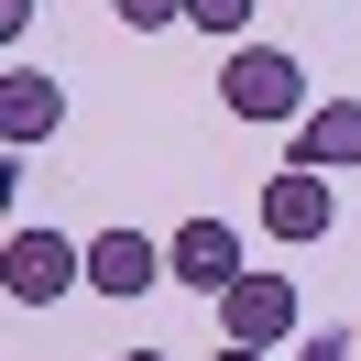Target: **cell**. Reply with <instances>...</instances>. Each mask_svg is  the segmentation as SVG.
Instances as JSON below:
<instances>
[{"instance_id":"obj_1","label":"cell","mask_w":361,"mask_h":361,"mask_svg":"<svg viewBox=\"0 0 361 361\" xmlns=\"http://www.w3.org/2000/svg\"><path fill=\"white\" fill-rule=\"evenodd\" d=\"M219 99H230V121H263V132H295V121L317 110V99H307V66H295L285 44H241L219 66Z\"/></svg>"},{"instance_id":"obj_2","label":"cell","mask_w":361,"mask_h":361,"mask_svg":"<svg viewBox=\"0 0 361 361\" xmlns=\"http://www.w3.org/2000/svg\"><path fill=\"white\" fill-rule=\"evenodd\" d=\"M66 285H88V241H66V230H11L0 241V295L11 307H55Z\"/></svg>"},{"instance_id":"obj_3","label":"cell","mask_w":361,"mask_h":361,"mask_svg":"<svg viewBox=\"0 0 361 361\" xmlns=\"http://www.w3.org/2000/svg\"><path fill=\"white\" fill-rule=\"evenodd\" d=\"M219 339H241V350H285V339H295V285L252 263L241 285L219 295Z\"/></svg>"},{"instance_id":"obj_4","label":"cell","mask_w":361,"mask_h":361,"mask_svg":"<svg viewBox=\"0 0 361 361\" xmlns=\"http://www.w3.org/2000/svg\"><path fill=\"white\" fill-rule=\"evenodd\" d=\"M164 274H176V285H197L208 307H219V295L252 274V263H241V230H230V219H186L176 241H164Z\"/></svg>"},{"instance_id":"obj_5","label":"cell","mask_w":361,"mask_h":361,"mask_svg":"<svg viewBox=\"0 0 361 361\" xmlns=\"http://www.w3.org/2000/svg\"><path fill=\"white\" fill-rule=\"evenodd\" d=\"M329 219H339V197H329V176H317V164H285V176L263 186V230L274 241H329Z\"/></svg>"},{"instance_id":"obj_6","label":"cell","mask_w":361,"mask_h":361,"mask_svg":"<svg viewBox=\"0 0 361 361\" xmlns=\"http://www.w3.org/2000/svg\"><path fill=\"white\" fill-rule=\"evenodd\" d=\"M55 121H66V88H55V77H33V66L0 77V142H11V154L55 142Z\"/></svg>"},{"instance_id":"obj_7","label":"cell","mask_w":361,"mask_h":361,"mask_svg":"<svg viewBox=\"0 0 361 361\" xmlns=\"http://www.w3.org/2000/svg\"><path fill=\"white\" fill-rule=\"evenodd\" d=\"M295 164H317V176L361 164V99H317V110L295 121Z\"/></svg>"},{"instance_id":"obj_8","label":"cell","mask_w":361,"mask_h":361,"mask_svg":"<svg viewBox=\"0 0 361 361\" xmlns=\"http://www.w3.org/2000/svg\"><path fill=\"white\" fill-rule=\"evenodd\" d=\"M154 274H164V241H142V230H99L88 241V285L99 295H142Z\"/></svg>"},{"instance_id":"obj_9","label":"cell","mask_w":361,"mask_h":361,"mask_svg":"<svg viewBox=\"0 0 361 361\" xmlns=\"http://www.w3.org/2000/svg\"><path fill=\"white\" fill-rule=\"evenodd\" d=\"M186 23L197 33H252V0H186Z\"/></svg>"},{"instance_id":"obj_10","label":"cell","mask_w":361,"mask_h":361,"mask_svg":"<svg viewBox=\"0 0 361 361\" xmlns=\"http://www.w3.org/2000/svg\"><path fill=\"white\" fill-rule=\"evenodd\" d=\"M110 11H121L132 33H164V23H186V0H110Z\"/></svg>"},{"instance_id":"obj_11","label":"cell","mask_w":361,"mask_h":361,"mask_svg":"<svg viewBox=\"0 0 361 361\" xmlns=\"http://www.w3.org/2000/svg\"><path fill=\"white\" fill-rule=\"evenodd\" d=\"M208 361H274V350H241V339H219V350H208Z\"/></svg>"},{"instance_id":"obj_12","label":"cell","mask_w":361,"mask_h":361,"mask_svg":"<svg viewBox=\"0 0 361 361\" xmlns=\"http://www.w3.org/2000/svg\"><path fill=\"white\" fill-rule=\"evenodd\" d=\"M121 361H164V350H121Z\"/></svg>"}]
</instances>
